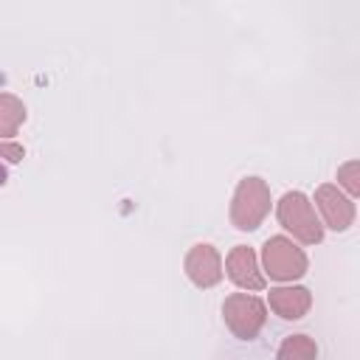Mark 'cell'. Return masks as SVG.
Masks as SVG:
<instances>
[{
	"label": "cell",
	"instance_id": "1",
	"mask_svg": "<svg viewBox=\"0 0 360 360\" xmlns=\"http://www.w3.org/2000/svg\"><path fill=\"white\" fill-rule=\"evenodd\" d=\"M270 186L262 177H242L231 197V225L236 231H256L270 214Z\"/></svg>",
	"mask_w": 360,
	"mask_h": 360
},
{
	"label": "cell",
	"instance_id": "2",
	"mask_svg": "<svg viewBox=\"0 0 360 360\" xmlns=\"http://www.w3.org/2000/svg\"><path fill=\"white\" fill-rule=\"evenodd\" d=\"M276 217H278V225L287 233H292V239L301 245H318L323 239V225L315 214L312 200L304 191H287L276 202Z\"/></svg>",
	"mask_w": 360,
	"mask_h": 360
},
{
	"label": "cell",
	"instance_id": "3",
	"mask_svg": "<svg viewBox=\"0 0 360 360\" xmlns=\"http://www.w3.org/2000/svg\"><path fill=\"white\" fill-rule=\"evenodd\" d=\"M309 270V259L307 253L290 239V236H270L262 245V273L270 276L273 281L281 284H292L298 278H304Z\"/></svg>",
	"mask_w": 360,
	"mask_h": 360
},
{
	"label": "cell",
	"instance_id": "4",
	"mask_svg": "<svg viewBox=\"0 0 360 360\" xmlns=\"http://www.w3.org/2000/svg\"><path fill=\"white\" fill-rule=\"evenodd\" d=\"M222 321L239 340H253L267 323V304L253 292H231L222 301Z\"/></svg>",
	"mask_w": 360,
	"mask_h": 360
},
{
	"label": "cell",
	"instance_id": "5",
	"mask_svg": "<svg viewBox=\"0 0 360 360\" xmlns=\"http://www.w3.org/2000/svg\"><path fill=\"white\" fill-rule=\"evenodd\" d=\"M315 208H318V219H321V225L323 228H329V231H338V233H343V231H349L352 225H354V200L352 197H346L343 191H340V186H332V183H323V186H318L315 188Z\"/></svg>",
	"mask_w": 360,
	"mask_h": 360
},
{
	"label": "cell",
	"instance_id": "6",
	"mask_svg": "<svg viewBox=\"0 0 360 360\" xmlns=\"http://www.w3.org/2000/svg\"><path fill=\"white\" fill-rule=\"evenodd\" d=\"M183 270L188 276V281L200 290H211L222 281L225 270H222V256L214 245L208 242H197L188 248L186 259H183Z\"/></svg>",
	"mask_w": 360,
	"mask_h": 360
},
{
	"label": "cell",
	"instance_id": "7",
	"mask_svg": "<svg viewBox=\"0 0 360 360\" xmlns=\"http://www.w3.org/2000/svg\"><path fill=\"white\" fill-rule=\"evenodd\" d=\"M225 276L239 287V290H248V292H259L267 287V278L259 267V259L253 253V248L248 245H233L231 253L225 256Z\"/></svg>",
	"mask_w": 360,
	"mask_h": 360
},
{
	"label": "cell",
	"instance_id": "8",
	"mask_svg": "<svg viewBox=\"0 0 360 360\" xmlns=\"http://www.w3.org/2000/svg\"><path fill=\"white\" fill-rule=\"evenodd\" d=\"M267 307L281 321H301L312 307V292L301 284H281L267 292Z\"/></svg>",
	"mask_w": 360,
	"mask_h": 360
},
{
	"label": "cell",
	"instance_id": "9",
	"mask_svg": "<svg viewBox=\"0 0 360 360\" xmlns=\"http://www.w3.org/2000/svg\"><path fill=\"white\" fill-rule=\"evenodd\" d=\"M25 104L14 93H0V141H11L25 124Z\"/></svg>",
	"mask_w": 360,
	"mask_h": 360
},
{
	"label": "cell",
	"instance_id": "10",
	"mask_svg": "<svg viewBox=\"0 0 360 360\" xmlns=\"http://www.w3.org/2000/svg\"><path fill=\"white\" fill-rule=\"evenodd\" d=\"M276 360H318V343L309 335H287L276 352Z\"/></svg>",
	"mask_w": 360,
	"mask_h": 360
},
{
	"label": "cell",
	"instance_id": "11",
	"mask_svg": "<svg viewBox=\"0 0 360 360\" xmlns=\"http://www.w3.org/2000/svg\"><path fill=\"white\" fill-rule=\"evenodd\" d=\"M338 183L346 188L343 194L346 197H357L360 194V180H357V160H349V163H343L340 169H338Z\"/></svg>",
	"mask_w": 360,
	"mask_h": 360
},
{
	"label": "cell",
	"instance_id": "12",
	"mask_svg": "<svg viewBox=\"0 0 360 360\" xmlns=\"http://www.w3.org/2000/svg\"><path fill=\"white\" fill-rule=\"evenodd\" d=\"M0 158L8 160V163H22L25 149H22V143H17V141H0Z\"/></svg>",
	"mask_w": 360,
	"mask_h": 360
},
{
	"label": "cell",
	"instance_id": "13",
	"mask_svg": "<svg viewBox=\"0 0 360 360\" xmlns=\"http://www.w3.org/2000/svg\"><path fill=\"white\" fill-rule=\"evenodd\" d=\"M6 180H8V172H6V166L0 163V186H6Z\"/></svg>",
	"mask_w": 360,
	"mask_h": 360
}]
</instances>
